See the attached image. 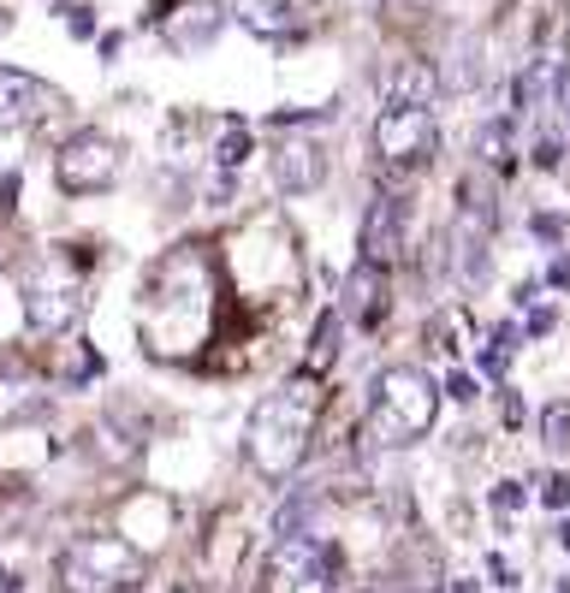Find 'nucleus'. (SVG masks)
<instances>
[{
  "mask_svg": "<svg viewBox=\"0 0 570 593\" xmlns=\"http://www.w3.org/2000/svg\"><path fill=\"white\" fill-rule=\"evenodd\" d=\"M315 415H321V386H315V374H297V381L274 386V392L250 410L244 451H250L262 481L297 475V463L309 457V439H315Z\"/></svg>",
  "mask_w": 570,
  "mask_h": 593,
  "instance_id": "f257e3e1",
  "label": "nucleus"
},
{
  "mask_svg": "<svg viewBox=\"0 0 570 593\" xmlns=\"http://www.w3.org/2000/svg\"><path fill=\"white\" fill-rule=\"evenodd\" d=\"M440 415V386L428 381L416 362H392L375 381V403H369V427L380 434V446H416L434 434Z\"/></svg>",
  "mask_w": 570,
  "mask_h": 593,
  "instance_id": "f03ea898",
  "label": "nucleus"
},
{
  "mask_svg": "<svg viewBox=\"0 0 570 593\" xmlns=\"http://www.w3.org/2000/svg\"><path fill=\"white\" fill-rule=\"evenodd\" d=\"M60 593H137L149 582V558L119 534H84L54 564Z\"/></svg>",
  "mask_w": 570,
  "mask_h": 593,
  "instance_id": "7ed1b4c3",
  "label": "nucleus"
},
{
  "mask_svg": "<svg viewBox=\"0 0 570 593\" xmlns=\"http://www.w3.org/2000/svg\"><path fill=\"white\" fill-rule=\"evenodd\" d=\"M119 179H125V143L107 131H96V125L72 131L66 143L54 149V184L66 196H101Z\"/></svg>",
  "mask_w": 570,
  "mask_h": 593,
  "instance_id": "20e7f679",
  "label": "nucleus"
},
{
  "mask_svg": "<svg viewBox=\"0 0 570 593\" xmlns=\"http://www.w3.org/2000/svg\"><path fill=\"white\" fill-rule=\"evenodd\" d=\"M339 552L315 534H286L268 552V593H333Z\"/></svg>",
  "mask_w": 570,
  "mask_h": 593,
  "instance_id": "39448f33",
  "label": "nucleus"
},
{
  "mask_svg": "<svg viewBox=\"0 0 570 593\" xmlns=\"http://www.w3.org/2000/svg\"><path fill=\"white\" fill-rule=\"evenodd\" d=\"M60 113H66V95H60L54 83L30 78V72L0 66V143L42 131V125L60 119Z\"/></svg>",
  "mask_w": 570,
  "mask_h": 593,
  "instance_id": "423d86ee",
  "label": "nucleus"
},
{
  "mask_svg": "<svg viewBox=\"0 0 570 593\" xmlns=\"http://www.w3.org/2000/svg\"><path fill=\"white\" fill-rule=\"evenodd\" d=\"M375 155L387 167H428L440 155V125L428 107H380L375 119Z\"/></svg>",
  "mask_w": 570,
  "mask_h": 593,
  "instance_id": "0eeeda50",
  "label": "nucleus"
},
{
  "mask_svg": "<svg viewBox=\"0 0 570 593\" xmlns=\"http://www.w3.org/2000/svg\"><path fill=\"white\" fill-rule=\"evenodd\" d=\"M84 321V285L72 273L48 268V273H30L24 280V326L42 338H60Z\"/></svg>",
  "mask_w": 570,
  "mask_h": 593,
  "instance_id": "6e6552de",
  "label": "nucleus"
},
{
  "mask_svg": "<svg viewBox=\"0 0 570 593\" xmlns=\"http://www.w3.org/2000/svg\"><path fill=\"white\" fill-rule=\"evenodd\" d=\"M404 225H410V208H404L392 191L369 196V208H363L357 220V249H363V268L387 273L392 261L404 256Z\"/></svg>",
  "mask_w": 570,
  "mask_h": 593,
  "instance_id": "1a4fd4ad",
  "label": "nucleus"
},
{
  "mask_svg": "<svg viewBox=\"0 0 570 593\" xmlns=\"http://www.w3.org/2000/svg\"><path fill=\"white\" fill-rule=\"evenodd\" d=\"M268 172L280 196H315L327 184V149L315 137H286V143H274Z\"/></svg>",
  "mask_w": 570,
  "mask_h": 593,
  "instance_id": "9d476101",
  "label": "nucleus"
},
{
  "mask_svg": "<svg viewBox=\"0 0 570 593\" xmlns=\"http://www.w3.org/2000/svg\"><path fill=\"white\" fill-rule=\"evenodd\" d=\"M48 410V386L24 357H0V427L36 422Z\"/></svg>",
  "mask_w": 570,
  "mask_h": 593,
  "instance_id": "9b49d317",
  "label": "nucleus"
},
{
  "mask_svg": "<svg viewBox=\"0 0 570 593\" xmlns=\"http://www.w3.org/2000/svg\"><path fill=\"white\" fill-rule=\"evenodd\" d=\"M380 95H387V107H434L440 72L428 66V60H416V54H398L387 72H380Z\"/></svg>",
  "mask_w": 570,
  "mask_h": 593,
  "instance_id": "f8f14e48",
  "label": "nucleus"
},
{
  "mask_svg": "<svg viewBox=\"0 0 570 593\" xmlns=\"http://www.w3.org/2000/svg\"><path fill=\"white\" fill-rule=\"evenodd\" d=\"M380 314H387V273H375V268H351V280H345V292H339V321H351V326H375Z\"/></svg>",
  "mask_w": 570,
  "mask_h": 593,
  "instance_id": "ddd939ff",
  "label": "nucleus"
},
{
  "mask_svg": "<svg viewBox=\"0 0 570 593\" xmlns=\"http://www.w3.org/2000/svg\"><path fill=\"white\" fill-rule=\"evenodd\" d=\"M238 18H244V30L286 42V36H297L303 24H309V0H244Z\"/></svg>",
  "mask_w": 570,
  "mask_h": 593,
  "instance_id": "4468645a",
  "label": "nucleus"
},
{
  "mask_svg": "<svg viewBox=\"0 0 570 593\" xmlns=\"http://www.w3.org/2000/svg\"><path fill=\"white\" fill-rule=\"evenodd\" d=\"M339 333H345V321H339V309H327L321 321H315L309 333V350H303V374H327L339 362Z\"/></svg>",
  "mask_w": 570,
  "mask_h": 593,
  "instance_id": "2eb2a0df",
  "label": "nucleus"
},
{
  "mask_svg": "<svg viewBox=\"0 0 570 593\" xmlns=\"http://www.w3.org/2000/svg\"><path fill=\"white\" fill-rule=\"evenodd\" d=\"M250 149H256V143H250V125H238V119L214 125V167H220V172H238L250 160Z\"/></svg>",
  "mask_w": 570,
  "mask_h": 593,
  "instance_id": "dca6fc26",
  "label": "nucleus"
},
{
  "mask_svg": "<svg viewBox=\"0 0 570 593\" xmlns=\"http://www.w3.org/2000/svg\"><path fill=\"white\" fill-rule=\"evenodd\" d=\"M487 78V66H481V36H464L458 42V72H446V78H440V90H476V83Z\"/></svg>",
  "mask_w": 570,
  "mask_h": 593,
  "instance_id": "f3484780",
  "label": "nucleus"
},
{
  "mask_svg": "<svg viewBox=\"0 0 570 593\" xmlns=\"http://www.w3.org/2000/svg\"><path fill=\"white\" fill-rule=\"evenodd\" d=\"M476 155H481V167H511V125H505V119H487V125H481V131H476Z\"/></svg>",
  "mask_w": 570,
  "mask_h": 593,
  "instance_id": "a211bd4d",
  "label": "nucleus"
},
{
  "mask_svg": "<svg viewBox=\"0 0 570 593\" xmlns=\"http://www.w3.org/2000/svg\"><path fill=\"white\" fill-rule=\"evenodd\" d=\"M517 326H499V333H487V345H481V374H493V381H505L511 374V357H517Z\"/></svg>",
  "mask_w": 570,
  "mask_h": 593,
  "instance_id": "6ab92c4d",
  "label": "nucleus"
},
{
  "mask_svg": "<svg viewBox=\"0 0 570 593\" xmlns=\"http://www.w3.org/2000/svg\"><path fill=\"white\" fill-rule=\"evenodd\" d=\"M428 338H434V350H446V357H458L464 338H470V314L452 309V314H434V326H428Z\"/></svg>",
  "mask_w": 570,
  "mask_h": 593,
  "instance_id": "aec40b11",
  "label": "nucleus"
},
{
  "mask_svg": "<svg viewBox=\"0 0 570 593\" xmlns=\"http://www.w3.org/2000/svg\"><path fill=\"white\" fill-rule=\"evenodd\" d=\"M315 511H321V499L315 493H297L291 504H280V516H274V534H303V523H315Z\"/></svg>",
  "mask_w": 570,
  "mask_h": 593,
  "instance_id": "412c9836",
  "label": "nucleus"
},
{
  "mask_svg": "<svg viewBox=\"0 0 570 593\" xmlns=\"http://www.w3.org/2000/svg\"><path fill=\"white\" fill-rule=\"evenodd\" d=\"M541 439H547L559 457H570V403H547V410H541Z\"/></svg>",
  "mask_w": 570,
  "mask_h": 593,
  "instance_id": "4be33fe9",
  "label": "nucleus"
},
{
  "mask_svg": "<svg viewBox=\"0 0 570 593\" xmlns=\"http://www.w3.org/2000/svg\"><path fill=\"white\" fill-rule=\"evenodd\" d=\"M60 374H66L72 386H90L96 374H101V357H96L90 345H72V350H66V362H60Z\"/></svg>",
  "mask_w": 570,
  "mask_h": 593,
  "instance_id": "5701e85b",
  "label": "nucleus"
},
{
  "mask_svg": "<svg viewBox=\"0 0 570 593\" xmlns=\"http://www.w3.org/2000/svg\"><path fill=\"white\" fill-rule=\"evenodd\" d=\"M529 232H535V244L565 249V214L559 208H535V214H529Z\"/></svg>",
  "mask_w": 570,
  "mask_h": 593,
  "instance_id": "b1692460",
  "label": "nucleus"
},
{
  "mask_svg": "<svg viewBox=\"0 0 570 593\" xmlns=\"http://www.w3.org/2000/svg\"><path fill=\"white\" fill-rule=\"evenodd\" d=\"M535 167H541V172H559V167H565V143H559L553 131L535 137Z\"/></svg>",
  "mask_w": 570,
  "mask_h": 593,
  "instance_id": "393cba45",
  "label": "nucleus"
},
{
  "mask_svg": "<svg viewBox=\"0 0 570 593\" xmlns=\"http://www.w3.org/2000/svg\"><path fill=\"white\" fill-rule=\"evenodd\" d=\"M541 504H547V511H565L570 504V475H547V481H541Z\"/></svg>",
  "mask_w": 570,
  "mask_h": 593,
  "instance_id": "a878e982",
  "label": "nucleus"
},
{
  "mask_svg": "<svg viewBox=\"0 0 570 593\" xmlns=\"http://www.w3.org/2000/svg\"><path fill=\"white\" fill-rule=\"evenodd\" d=\"M493 511H523V481H499V487H493Z\"/></svg>",
  "mask_w": 570,
  "mask_h": 593,
  "instance_id": "bb28decb",
  "label": "nucleus"
},
{
  "mask_svg": "<svg viewBox=\"0 0 570 593\" xmlns=\"http://www.w3.org/2000/svg\"><path fill=\"white\" fill-rule=\"evenodd\" d=\"M440 392H452V403H470L476 398V381H470V374H446V386H440Z\"/></svg>",
  "mask_w": 570,
  "mask_h": 593,
  "instance_id": "cd10ccee",
  "label": "nucleus"
},
{
  "mask_svg": "<svg viewBox=\"0 0 570 593\" xmlns=\"http://www.w3.org/2000/svg\"><path fill=\"white\" fill-rule=\"evenodd\" d=\"M547 285L553 292H570V249H559V261L547 268Z\"/></svg>",
  "mask_w": 570,
  "mask_h": 593,
  "instance_id": "c85d7f7f",
  "label": "nucleus"
},
{
  "mask_svg": "<svg viewBox=\"0 0 570 593\" xmlns=\"http://www.w3.org/2000/svg\"><path fill=\"white\" fill-rule=\"evenodd\" d=\"M553 326H559V314H553V309H529V338H547Z\"/></svg>",
  "mask_w": 570,
  "mask_h": 593,
  "instance_id": "c756f323",
  "label": "nucleus"
},
{
  "mask_svg": "<svg viewBox=\"0 0 570 593\" xmlns=\"http://www.w3.org/2000/svg\"><path fill=\"white\" fill-rule=\"evenodd\" d=\"M487 576H493V582H499V588H517V570H511V558H499V552H493V558H487Z\"/></svg>",
  "mask_w": 570,
  "mask_h": 593,
  "instance_id": "7c9ffc66",
  "label": "nucleus"
},
{
  "mask_svg": "<svg viewBox=\"0 0 570 593\" xmlns=\"http://www.w3.org/2000/svg\"><path fill=\"white\" fill-rule=\"evenodd\" d=\"M499 392H505V427H517V422H523V398H517L511 386H499Z\"/></svg>",
  "mask_w": 570,
  "mask_h": 593,
  "instance_id": "2f4dec72",
  "label": "nucleus"
},
{
  "mask_svg": "<svg viewBox=\"0 0 570 593\" xmlns=\"http://www.w3.org/2000/svg\"><path fill=\"white\" fill-rule=\"evenodd\" d=\"M66 24H72V36H96V18H90V12H66Z\"/></svg>",
  "mask_w": 570,
  "mask_h": 593,
  "instance_id": "473e14b6",
  "label": "nucleus"
},
{
  "mask_svg": "<svg viewBox=\"0 0 570 593\" xmlns=\"http://www.w3.org/2000/svg\"><path fill=\"white\" fill-rule=\"evenodd\" d=\"M12 30V12H7V0H0V36H7Z\"/></svg>",
  "mask_w": 570,
  "mask_h": 593,
  "instance_id": "72a5a7b5",
  "label": "nucleus"
},
{
  "mask_svg": "<svg viewBox=\"0 0 570 593\" xmlns=\"http://www.w3.org/2000/svg\"><path fill=\"white\" fill-rule=\"evenodd\" d=\"M452 593H476V588L470 582H452Z\"/></svg>",
  "mask_w": 570,
  "mask_h": 593,
  "instance_id": "f704fd0d",
  "label": "nucleus"
},
{
  "mask_svg": "<svg viewBox=\"0 0 570 593\" xmlns=\"http://www.w3.org/2000/svg\"><path fill=\"white\" fill-rule=\"evenodd\" d=\"M559 540H565V552H570V523H565V528H559Z\"/></svg>",
  "mask_w": 570,
  "mask_h": 593,
  "instance_id": "c9c22d12",
  "label": "nucleus"
},
{
  "mask_svg": "<svg viewBox=\"0 0 570 593\" xmlns=\"http://www.w3.org/2000/svg\"><path fill=\"white\" fill-rule=\"evenodd\" d=\"M559 101H565V113H570V83H565V95H559Z\"/></svg>",
  "mask_w": 570,
  "mask_h": 593,
  "instance_id": "e433bc0d",
  "label": "nucleus"
}]
</instances>
